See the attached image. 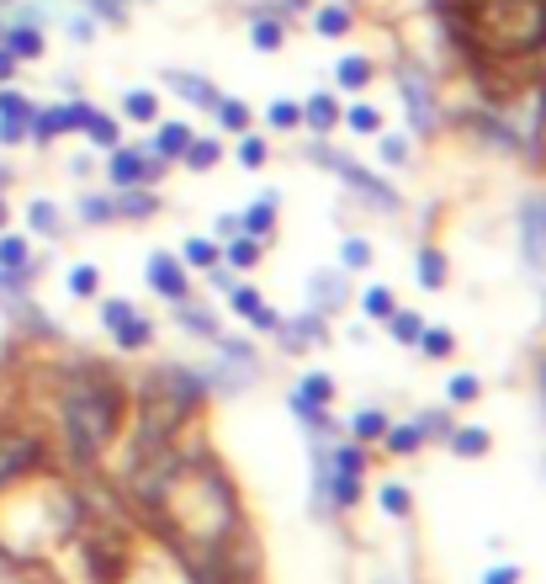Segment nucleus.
<instances>
[{
	"label": "nucleus",
	"instance_id": "f257e3e1",
	"mask_svg": "<svg viewBox=\"0 0 546 584\" xmlns=\"http://www.w3.org/2000/svg\"><path fill=\"white\" fill-rule=\"evenodd\" d=\"M143 515L160 526V536L175 547V558L186 568L208 563L218 547H229L244 532L234 484H229V473L208 452L202 457H170L165 479L154 489V505Z\"/></svg>",
	"mask_w": 546,
	"mask_h": 584
},
{
	"label": "nucleus",
	"instance_id": "f03ea898",
	"mask_svg": "<svg viewBox=\"0 0 546 584\" xmlns=\"http://www.w3.org/2000/svg\"><path fill=\"white\" fill-rule=\"evenodd\" d=\"M446 17L473 59H525L546 43V0H456Z\"/></svg>",
	"mask_w": 546,
	"mask_h": 584
},
{
	"label": "nucleus",
	"instance_id": "7ed1b4c3",
	"mask_svg": "<svg viewBox=\"0 0 546 584\" xmlns=\"http://www.w3.org/2000/svg\"><path fill=\"white\" fill-rule=\"evenodd\" d=\"M122 425V389L101 372H80L64 389V441L74 463H95Z\"/></svg>",
	"mask_w": 546,
	"mask_h": 584
},
{
	"label": "nucleus",
	"instance_id": "20e7f679",
	"mask_svg": "<svg viewBox=\"0 0 546 584\" xmlns=\"http://www.w3.org/2000/svg\"><path fill=\"white\" fill-rule=\"evenodd\" d=\"M80 547H85V563H91V574L101 584H118L128 574V542H122L118 526H85Z\"/></svg>",
	"mask_w": 546,
	"mask_h": 584
},
{
	"label": "nucleus",
	"instance_id": "39448f33",
	"mask_svg": "<svg viewBox=\"0 0 546 584\" xmlns=\"http://www.w3.org/2000/svg\"><path fill=\"white\" fill-rule=\"evenodd\" d=\"M313 160H318V165H330V171H340L345 181H351V187H356L361 197H372L377 208H398V197H393V187H382L377 175H372V171H361L356 160H345V154H334V149H313Z\"/></svg>",
	"mask_w": 546,
	"mask_h": 584
},
{
	"label": "nucleus",
	"instance_id": "423d86ee",
	"mask_svg": "<svg viewBox=\"0 0 546 584\" xmlns=\"http://www.w3.org/2000/svg\"><path fill=\"white\" fill-rule=\"evenodd\" d=\"M520 250H525V261H530V271H546V197H525Z\"/></svg>",
	"mask_w": 546,
	"mask_h": 584
},
{
	"label": "nucleus",
	"instance_id": "0eeeda50",
	"mask_svg": "<svg viewBox=\"0 0 546 584\" xmlns=\"http://www.w3.org/2000/svg\"><path fill=\"white\" fill-rule=\"evenodd\" d=\"M38 463H43L38 436H6V441H0V489H11L27 467H38Z\"/></svg>",
	"mask_w": 546,
	"mask_h": 584
},
{
	"label": "nucleus",
	"instance_id": "6e6552de",
	"mask_svg": "<svg viewBox=\"0 0 546 584\" xmlns=\"http://www.w3.org/2000/svg\"><path fill=\"white\" fill-rule=\"evenodd\" d=\"M154 171H165V160L160 154H139V149H112V160H107V175H112V187H139L149 181Z\"/></svg>",
	"mask_w": 546,
	"mask_h": 584
},
{
	"label": "nucleus",
	"instance_id": "1a4fd4ad",
	"mask_svg": "<svg viewBox=\"0 0 546 584\" xmlns=\"http://www.w3.org/2000/svg\"><path fill=\"white\" fill-rule=\"evenodd\" d=\"M398 91H404L408 122H414V128H435V97H429L425 74H419V70H404V74H398Z\"/></svg>",
	"mask_w": 546,
	"mask_h": 584
},
{
	"label": "nucleus",
	"instance_id": "9d476101",
	"mask_svg": "<svg viewBox=\"0 0 546 584\" xmlns=\"http://www.w3.org/2000/svg\"><path fill=\"white\" fill-rule=\"evenodd\" d=\"M0 49L11 53L17 64L22 59H43V32H38V22H11L0 32Z\"/></svg>",
	"mask_w": 546,
	"mask_h": 584
},
{
	"label": "nucleus",
	"instance_id": "9b49d317",
	"mask_svg": "<svg viewBox=\"0 0 546 584\" xmlns=\"http://www.w3.org/2000/svg\"><path fill=\"white\" fill-rule=\"evenodd\" d=\"M149 288L160 292V298H186V271L181 261H170V255H149Z\"/></svg>",
	"mask_w": 546,
	"mask_h": 584
},
{
	"label": "nucleus",
	"instance_id": "f8f14e48",
	"mask_svg": "<svg viewBox=\"0 0 546 584\" xmlns=\"http://www.w3.org/2000/svg\"><path fill=\"white\" fill-rule=\"evenodd\" d=\"M165 85L175 91V97H186L191 107H218V91L208 85V80H196V74H181V70H170L165 74Z\"/></svg>",
	"mask_w": 546,
	"mask_h": 584
},
{
	"label": "nucleus",
	"instance_id": "ddd939ff",
	"mask_svg": "<svg viewBox=\"0 0 546 584\" xmlns=\"http://www.w3.org/2000/svg\"><path fill=\"white\" fill-rule=\"evenodd\" d=\"M186 144H191V128H186V122H165V128H160V139L149 144V154H160V160H175V154H186Z\"/></svg>",
	"mask_w": 546,
	"mask_h": 584
},
{
	"label": "nucleus",
	"instance_id": "4468645a",
	"mask_svg": "<svg viewBox=\"0 0 546 584\" xmlns=\"http://www.w3.org/2000/svg\"><path fill=\"white\" fill-rule=\"evenodd\" d=\"M229 292H234V309L250 319V324H261V330H276V314H271V309L261 303V292H250V288H229Z\"/></svg>",
	"mask_w": 546,
	"mask_h": 584
},
{
	"label": "nucleus",
	"instance_id": "2eb2a0df",
	"mask_svg": "<svg viewBox=\"0 0 546 584\" xmlns=\"http://www.w3.org/2000/svg\"><path fill=\"white\" fill-rule=\"evenodd\" d=\"M324 303H330V309L345 303V276H340V271H318V276H313V309H324Z\"/></svg>",
	"mask_w": 546,
	"mask_h": 584
},
{
	"label": "nucleus",
	"instance_id": "dca6fc26",
	"mask_svg": "<svg viewBox=\"0 0 546 584\" xmlns=\"http://www.w3.org/2000/svg\"><path fill=\"white\" fill-rule=\"evenodd\" d=\"M303 122L318 128V133H330L334 122H340V101H334V97H309V101H303Z\"/></svg>",
	"mask_w": 546,
	"mask_h": 584
},
{
	"label": "nucleus",
	"instance_id": "f3484780",
	"mask_svg": "<svg viewBox=\"0 0 546 584\" xmlns=\"http://www.w3.org/2000/svg\"><path fill=\"white\" fill-rule=\"evenodd\" d=\"M313 27H318V38H345V32H351V11H345V6H318V11H313Z\"/></svg>",
	"mask_w": 546,
	"mask_h": 584
},
{
	"label": "nucleus",
	"instance_id": "a211bd4d",
	"mask_svg": "<svg viewBox=\"0 0 546 584\" xmlns=\"http://www.w3.org/2000/svg\"><path fill=\"white\" fill-rule=\"evenodd\" d=\"M382 436H387V452H393V457H408V452H419L425 431H419V425H387Z\"/></svg>",
	"mask_w": 546,
	"mask_h": 584
},
{
	"label": "nucleus",
	"instance_id": "6ab92c4d",
	"mask_svg": "<svg viewBox=\"0 0 546 584\" xmlns=\"http://www.w3.org/2000/svg\"><path fill=\"white\" fill-rule=\"evenodd\" d=\"M181 160H186L191 171H213L218 160H223V149H218V139H191Z\"/></svg>",
	"mask_w": 546,
	"mask_h": 584
},
{
	"label": "nucleus",
	"instance_id": "aec40b11",
	"mask_svg": "<svg viewBox=\"0 0 546 584\" xmlns=\"http://www.w3.org/2000/svg\"><path fill=\"white\" fill-rule=\"evenodd\" d=\"M452 452H456V457H483V452H488V431H483V425L452 431Z\"/></svg>",
	"mask_w": 546,
	"mask_h": 584
},
{
	"label": "nucleus",
	"instance_id": "412c9836",
	"mask_svg": "<svg viewBox=\"0 0 546 584\" xmlns=\"http://www.w3.org/2000/svg\"><path fill=\"white\" fill-rule=\"evenodd\" d=\"M239 223H244V234H271V223H276V197H261Z\"/></svg>",
	"mask_w": 546,
	"mask_h": 584
},
{
	"label": "nucleus",
	"instance_id": "4be33fe9",
	"mask_svg": "<svg viewBox=\"0 0 546 584\" xmlns=\"http://www.w3.org/2000/svg\"><path fill=\"white\" fill-rule=\"evenodd\" d=\"M218 122H223V128H229V133H244V128H250V107H244V101H234V97H218Z\"/></svg>",
	"mask_w": 546,
	"mask_h": 584
},
{
	"label": "nucleus",
	"instance_id": "5701e85b",
	"mask_svg": "<svg viewBox=\"0 0 546 584\" xmlns=\"http://www.w3.org/2000/svg\"><path fill=\"white\" fill-rule=\"evenodd\" d=\"M250 38H255V49L261 53H276L286 43V27L276 22V17H261V22H255V32H250Z\"/></svg>",
	"mask_w": 546,
	"mask_h": 584
},
{
	"label": "nucleus",
	"instance_id": "b1692460",
	"mask_svg": "<svg viewBox=\"0 0 546 584\" xmlns=\"http://www.w3.org/2000/svg\"><path fill=\"white\" fill-rule=\"evenodd\" d=\"M366 80H372V59H361V53L340 59V85H345V91H361Z\"/></svg>",
	"mask_w": 546,
	"mask_h": 584
},
{
	"label": "nucleus",
	"instance_id": "393cba45",
	"mask_svg": "<svg viewBox=\"0 0 546 584\" xmlns=\"http://www.w3.org/2000/svg\"><path fill=\"white\" fill-rule=\"evenodd\" d=\"M419 282H425V288H441V282H446V255H441L435 244L419 250Z\"/></svg>",
	"mask_w": 546,
	"mask_h": 584
},
{
	"label": "nucleus",
	"instance_id": "a878e982",
	"mask_svg": "<svg viewBox=\"0 0 546 584\" xmlns=\"http://www.w3.org/2000/svg\"><path fill=\"white\" fill-rule=\"evenodd\" d=\"M122 112H128L133 122H154V118H160V101H154V91H128Z\"/></svg>",
	"mask_w": 546,
	"mask_h": 584
},
{
	"label": "nucleus",
	"instance_id": "bb28decb",
	"mask_svg": "<svg viewBox=\"0 0 546 584\" xmlns=\"http://www.w3.org/2000/svg\"><path fill=\"white\" fill-rule=\"evenodd\" d=\"M112 335H118V345H122V351H143V345H149V335H154V330H149V324H143V319L133 314V319H128V324H118Z\"/></svg>",
	"mask_w": 546,
	"mask_h": 584
},
{
	"label": "nucleus",
	"instance_id": "cd10ccee",
	"mask_svg": "<svg viewBox=\"0 0 546 584\" xmlns=\"http://www.w3.org/2000/svg\"><path fill=\"white\" fill-rule=\"evenodd\" d=\"M112 213H128V219H143V213H154V197H149V192H128V187H122V197L112 202Z\"/></svg>",
	"mask_w": 546,
	"mask_h": 584
},
{
	"label": "nucleus",
	"instance_id": "c85d7f7f",
	"mask_svg": "<svg viewBox=\"0 0 546 584\" xmlns=\"http://www.w3.org/2000/svg\"><path fill=\"white\" fill-rule=\"evenodd\" d=\"M234 154H239V165H244V171H261V165H265V139H255V133H244Z\"/></svg>",
	"mask_w": 546,
	"mask_h": 584
},
{
	"label": "nucleus",
	"instance_id": "c756f323",
	"mask_svg": "<svg viewBox=\"0 0 546 584\" xmlns=\"http://www.w3.org/2000/svg\"><path fill=\"white\" fill-rule=\"evenodd\" d=\"M27 223H32L38 234H59V208H53V202H32V208H27Z\"/></svg>",
	"mask_w": 546,
	"mask_h": 584
},
{
	"label": "nucleus",
	"instance_id": "7c9ffc66",
	"mask_svg": "<svg viewBox=\"0 0 546 584\" xmlns=\"http://www.w3.org/2000/svg\"><path fill=\"white\" fill-rule=\"evenodd\" d=\"M330 489H334V505H356L361 500V473H334Z\"/></svg>",
	"mask_w": 546,
	"mask_h": 584
},
{
	"label": "nucleus",
	"instance_id": "2f4dec72",
	"mask_svg": "<svg viewBox=\"0 0 546 584\" xmlns=\"http://www.w3.org/2000/svg\"><path fill=\"white\" fill-rule=\"evenodd\" d=\"M32 101L22 97V91H0V118H17V122H32Z\"/></svg>",
	"mask_w": 546,
	"mask_h": 584
},
{
	"label": "nucleus",
	"instance_id": "473e14b6",
	"mask_svg": "<svg viewBox=\"0 0 546 584\" xmlns=\"http://www.w3.org/2000/svg\"><path fill=\"white\" fill-rule=\"evenodd\" d=\"M387 324H393V341H404V345H414V341H419V330H425L419 314H398V309L387 314Z\"/></svg>",
	"mask_w": 546,
	"mask_h": 584
},
{
	"label": "nucleus",
	"instance_id": "72a5a7b5",
	"mask_svg": "<svg viewBox=\"0 0 546 584\" xmlns=\"http://www.w3.org/2000/svg\"><path fill=\"white\" fill-rule=\"evenodd\" d=\"M0 266H6V271H27V240L6 234V240H0Z\"/></svg>",
	"mask_w": 546,
	"mask_h": 584
},
{
	"label": "nucleus",
	"instance_id": "f704fd0d",
	"mask_svg": "<svg viewBox=\"0 0 546 584\" xmlns=\"http://www.w3.org/2000/svg\"><path fill=\"white\" fill-rule=\"evenodd\" d=\"M265 122H271V128H297V122H303V107H297V101H271Z\"/></svg>",
	"mask_w": 546,
	"mask_h": 584
},
{
	"label": "nucleus",
	"instance_id": "c9c22d12",
	"mask_svg": "<svg viewBox=\"0 0 546 584\" xmlns=\"http://www.w3.org/2000/svg\"><path fill=\"white\" fill-rule=\"evenodd\" d=\"M85 133H91L101 149H118V122L101 118V112H91V122H85Z\"/></svg>",
	"mask_w": 546,
	"mask_h": 584
},
{
	"label": "nucleus",
	"instance_id": "e433bc0d",
	"mask_svg": "<svg viewBox=\"0 0 546 584\" xmlns=\"http://www.w3.org/2000/svg\"><path fill=\"white\" fill-rule=\"evenodd\" d=\"M382 511H387V515H398V521H404V515L414 511V505H408V489H404V484H387V489H382Z\"/></svg>",
	"mask_w": 546,
	"mask_h": 584
},
{
	"label": "nucleus",
	"instance_id": "4c0bfd02",
	"mask_svg": "<svg viewBox=\"0 0 546 584\" xmlns=\"http://www.w3.org/2000/svg\"><path fill=\"white\" fill-rule=\"evenodd\" d=\"M186 261L191 266H218V244L213 240H186Z\"/></svg>",
	"mask_w": 546,
	"mask_h": 584
},
{
	"label": "nucleus",
	"instance_id": "58836bf2",
	"mask_svg": "<svg viewBox=\"0 0 546 584\" xmlns=\"http://www.w3.org/2000/svg\"><path fill=\"white\" fill-rule=\"evenodd\" d=\"M181 324H186V330H196V335H213V341H218V324H213V314H208V309H181Z\"/></svg>",
	"mask_w": 546,
	"mask_h": 584
},
{
	"label": "nucleus",
	"instance_id": "ea45409f",
	"mask_svg": "<svg viewBox=\"0 0 546 584\" xmlns=\"http://www.w3.org/2000/svg\"><path fill=\"white\" fill-rule=\"evenodd\" d=\"M345 122H351L356 133H377V128H382L377 107H351V112H345Z\"/></svg>",
	"mask_w": 546,
	"mask_h": 584
},
{
	"label": "nucleus",
	"instance_id": "a19ab883",
	"mask_svg": "<svg viewBox=\"0 0 546 584\" xmlns=\"http://www.w3.org/2000/svg\"><path fill=\"white\" fill-rule=\"evenodd\" d=\"M261 261V244L255 240H234L229 244V266H255Z\"/></svg>",
	"mask_w": 546,
	"mask_h": 584
},
{
	"label": "nucleus",
	"instance_id": "79ce46f5",
	"mask_svg": "<svg viewBox=\"0 0 546 584\" xmlns=\"http://www.w3.org/2000/svg\"><path fill=\"white\" fill-rule=\"evenodd\" d=\"M382 431H387V420H382L377 410H361V414H356V436H361V441H377Z\"/></svg>",
	"mask_w": 546,
	"mask_h": 584
},
{
	"label": "nucleus",
	"instance_id": "37998d69",
	"mask_svg": "<svg viewBox=\"0 0 546 584\" xmlns=\"http://www.w3.org/2000/svg\"><path fill=\"white\" fill-rule=\"evenodd\" d=\"M419 345H425L429 356H452V335L446 330H419Z\"/></svg>",
	"mask_w": 546,
	"mask_h": 584
},
{
	"label": "nucleus",
	"instance_id": "c03bdc74",
	"mask_svg": "<svg viewBox=\"0 0 546 584\" xmlns=\"http://www.w3.org/2000/svg\"><path fill=\"white\" fill-rule=\"evenodd\" d=\"M393 309H398V303H393V292H387V288H372V292H366V314L387 319V314H393Z\"/></svg>",
	"mask_w": 546,
	"mask_h": 584
},
{
	"label": "nucleus",
	"instance_id": "a18cd8bd",
	"mask_svg": "<svg viewBox=\"0 0 546 584\" xmlns=\"http://www.w3.org/2000/svg\"><path fill=\"white\" fill-rule=\"evenodd\" d=\"M345 266H351V271L372 266V244H366V240H345Z\"/></svg>",
	"mask_w": 546,
	"mask_h": 584
},
{
	"label": "nucleus",
	"instance_id": "49530a36",
	"mask_svg": "<svg viewBox=\"0 0 546 584\" xmlns=\"http://www.w3.org/2000/svg\"><path fill=\"white\" fill-rule=\"evenodd\" d=\"M70 292L74 298H91L95 292V266H74L70 271Z\"/></svg>",
	"mask_w": 546,
	"mask_h": 584
},
{
	"label": "nucleus",
	"instance_id": "de8ad7c7",
	"mask_svg": "<svg viewBox=\"0 0 546 584\" xmlns=\"http://www.w3.org/2000/svg\"><path fill=\"white\" fill-rule=\"evenodd\" d=\"M303 393H309L313 404H330V399H334V383H330V377H324V372H313L309 383H303Z\"/></svg>",
	"mask_w": 546,
	"mask_h": 584
},
{
	"label": "nucleus",
	"instance_id": "09e8293b",
	"mask_svg": "<svg viewBox=\"0 0 546 584\" xmlns=\"http://www.w3.org/2000/svg\"><path fill=\"white\" fill-rule=\"evenodd\" d=\"M101 319H107V330H118V324H128V319H133V303H122V298H112V303L101 309Z\"/></svg>",
	"mask_w": 546,
	"mask_h": 584
},
{
	"label": "nucleus",
	"instance_id": "8fccbe9b",
	"mask_svg": "<svg viewBox=\"0 0 546 584\" xmlns=\"http://www.w3.org/2000/svg\"><path fill=\"white\" fill-rule=\"evenodd\" d=\"M85 6H91L95 17H107V22H122V17H128V0H85Z\"/></svg>",
	"mask_w": 546,
	"mask_h": 584
},
{
	"label": "nucleus",
	"instance_id": "3c124183",
	"mask_svg": "<svg viewBox=\"0 0 546 584\" xmlns=\"http://www.w3.org/2000/svg\"><path fill=\"white\" fill-rule=\"evenodd\" d=\"M80 219H91V223L112 219V202H107V197H85V202H80Z\"/></svg>",
	"mask_w": 546,
	"mask_h": 584
},
{
	"label": "nucleus",
	"instance_id": "603ef678",
	"mask_svg": "<svg viewBox=\"0 0 546 584\" xmlns=\"http://www.w3.org/2000/svg\"><path fill=\"white\" fill-rule=\"evenodd\" d=\"M473 399H477V377H467V372L452 377V404H473Z\"/></svg>",
	"mask_w": 546,
	"mask_h": 584
},
{
	"label": "nucleus",
	"instance_id": "864d4df0",
	"mask_svg": "<svg viewBox=\"0 0 546 584\" xmlns=\"http://www.w3.org/2000/svg\"><path fill=\"white\" fill-rule=\"evenodd\" d=\"M22 139H27V122L0 118V144H22Z\"/></svg>",
	"mask_w": 546,
	"mask_h": 584
},
{
	"label": "nucleus",
	"instance_id": "5fc2aeb1",
	"mask_svg": "<svg viewBox=\"0 0 546 584\" xmlns=\"http://www.w3.org/2000/svg\"><path fill=\"white\" fill-rule=\"evenodd\" d=\"M382 160H387V165H404L408 144H404V139H382Z\"/></svg>",
	"mask_w": 546,
	"mask_h": 584
},
{
	"label": "nucleus",
	"instance_id": "6e6d98bb",
	"mask_svg": "<svg viewBox=\"0 0 546 584\" xmlns=\"http://www.w3.org/2000/svg\"><path fill=\"white\" fill-rule=\"evenodd\" d=\"M334 467H340V473H361V452L356 446H340V452H334Z\"/></svg>",
	"mask_w": 546,
	"mask_h": 584
},
{
	"label": "nucleus",
	"instance_id": "4d7b16f0",
	"mask_svg": "<svg viewBox=\"0 0 546 584\" xmlns=\"http://www.w3.org/2000/svg\"><path fill=\"white\" fill-rule=\"evenodd\" d=\"M520 580V568H509V563H504V568H488V580L483 584H515Z\"/></svg>",
	"mask_w": 546,
	"mask_h": 584
},
{
	"label": "nucleus",
	"instance_id": "13d9d810",
	"mask_svg": "<svg viewBox=\"0 0 546 584\" xmlns=\"http://www.w3.org/2000/svg\"><path fill=\"white\" fill-rule=\"evenodd\" d=\"M70 38L74 43H91V22H85V17H70Z\"/></svg>",
	"mask_w": 546,
	"mask_h": 584
},
{
	"label": "nucleus",
	"instance_id": "bf43d9fd",
	"mask_svg": "<svg viewBox=\"0 0 546 584\" xmlns=\"http://www.w3.org/2000/svg\"><path fill=\"white\" fill-rule=\"evenodd\" d=\"M11 74H17V59H11V53L0 49V85H6V80H11Z\"/></svg>",
	"mask_w": 546,
	"mask_h": 584
},
{
	"label": "nucleus",
	"instance_id": "052dcab7",
	"mask_svg": "<svg viewBox=\"0 0 546 584\" xmlns=\"http://www.w3.org/2000/svg\"><path fill=\"white\" fill-rule=\"evenodd\" d=\"M239 229H244V223H239L234 213H223V219H218V234H239Z\"/></svg>",
	"mask_w": 546,
	"mask_h": 584
},
{
	"label": "nucleus",
	"instance_id": "680f3d73",
	"mask_svg": "<svg viewBox=\"0 0 546 584\" xmlns=\"http://www.w3.org/2000/svg\"><path fill=\"white\" fill-rule=\"evenodd\" d=\"M0 223H6V202H0Z\"/></svg>",
	"mask_w": 546,
	"mask_h": 584
},
{
	"label": "nucleus",
	"instance_id": "e2e57ef3",
	"mask_svg": "<svg viewBox=\"0 0 546 584\" xmlns=\"http://www.w3.org/2000/svg\"><path fill=\"white\" fill-rule=\"evenodd\" d=\"M0 32H6V22H0Z\"/></svg>",
	"mask_w": 546,
	"mask_h": 584
}]
</instances>
